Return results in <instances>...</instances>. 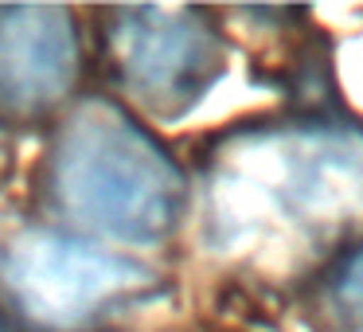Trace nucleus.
I'll return each mask as SVG.
<instances>
[{
	"mask_svg": "<svg viewBox=\"0 0 363 332\" xmlns=\"http://www.w3.org/2000/svg\"><path fill=\"white\" fill-rule=\"evenodd\" d=\"M82 79V40L67 9H0V126H43Z\"/></svg>",
	"mask_w": 363,
	"mask_h": 332,
	"instance_id": "20e7f679",
	"label": "nucleus"
},
{
	"mask_svg": "<svg viewBox=\"0 0 363 332\" xmlns=\"http://www.w3.org/2000/svg\"><path fill=\"white\" fill-rule=\"evenodd\" d=\"M0 332H12V324H9V321H4V316H0Z\"/></svg>",
	"mask_w": 363,
	"mask_h": 332,
	"instance_id": "6e6552de",
	"label": "nucleus"
},
{
	"mask_svg": "<svg viewBox=\"0 0 363 332\" xmlns=\"http://www.w3.org/2000/svg\"><path fill=\"white\" fill-rule=\"evenodd\" d=\"M149 285L145 266L67 231L24 223L0 235V293L32 332H79Z\"/></svg>",
	"mask_w": 363,
	"mask_h": 332,
	"instance_id": "f03ea898",
	"label": "nucleus"
},
{
	"mask_svg": "<svg viewBox=\"0 0 363 332\" xmlns=\"http://www.w3.org/2000/svg\"><path fill=\"white\" fill-rule=\"evenodd\" d=\"M324 282H328L332 305L344 316H352V321L363 324V243L355 246V250L340 254V258L332 262Z\"/></svg>",
	"mask_w": 363,
	"mask_h": 332,
	"instance_id": "423d86ee",
	"label": "nucleus"
},
{
	"mask_svg": "<svg viewBox=\"0 0 363 332\" xmlns=\"http://www.w3.org/2000/svg\"><path fill=\"white\" fill-rule=\"evenodd\" d=\"M9 165H12V157H9V141H4V133H0V180L9 176Z\"/></svg>",
	"mask_w": 363,
	"mask_h": 332,
	"instance_id": "0eeeda50",
	"label": "nucleus"
},
{
	"mask_svg": "<svg viewBox=\"0 0 363 332\" xmlns=\"http://www.w3.org/2000/svg\"><path fill=\"white\" fill-rule=\"evenodd\" d=\"M102 51L113 82L157 118H180L223 74L219 32L196 9H113Z\"/></svg>",
	"mask_w": 363,
	"mask_h": 332,
	"instance_id": "7ed1b4c3",
	"label": "nucleus"
},
{
	"mask_svg": "<svg viewBox=\"0 0 363 332\" xmlns=\"http://www.w3.org/2000/svg\"><path fill=\"white\" fill-rule=\"evenodd\" d=\"M281 157V180L269 196L301 223H344L363 215V149L328 133L293 137Z\"/></svg>",
	"mask_w": 363,
	"mask_h": 332,
	"instance_id": "39448f33",
	"label": "nucleus"
},
{
	"mask_svg": "<svg viewBox=\"0 0 363 332\" xmlns=\"http://www.w3.org/2000/svg\"><path fill=\"white\" fill-rule=\"evenodd\" d=\"M43 196L79 231L152 246L180 227L188 180L149 129L94 98L59 126L43 165Z\"/></svg>",
	"mask_w": 363,
	"mask_h": 332,
	"instance_id": "f257e3e1",
	"label": "nucleus"
}]
</instances>
